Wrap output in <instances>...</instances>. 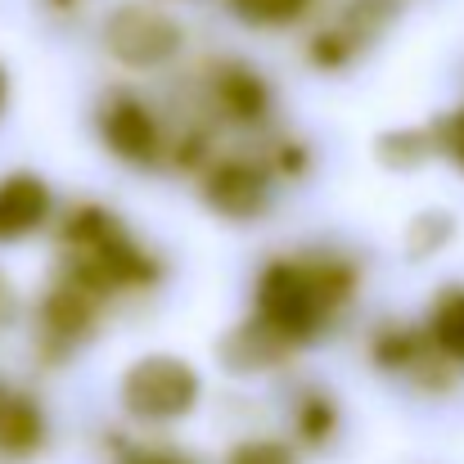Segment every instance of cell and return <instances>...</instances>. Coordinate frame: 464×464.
Listing matches in <instances>:
<instances>
[{"label":"cell","instance_id":"16","mask_svg":"<svg viewBox=\"0 0 464 464\" xmlns=\"http://www.w3.org/2000/svg\"><path fill=\"white\" fill-rule=\"evenodd\" d=\"M433 136V150L442 158H451L456 167H464V109H451L438 118V127L429 131Z\"/></svg>","mask_w":464,"mask_h":464},{"label":"cell","instance_id":"12","mask_svg":"<svg viewBox=\"0 0 464 464\" xmlns=\"http://www.w3.org/2000/svg\"><path fill=\"white\" fill-rule=\"evenodd\" d=\"M307 5L311 0H230V9H235L239 18L257 23V27H285V23L303 18Z\"/></svg>","mask_w":464,"mask_h":464},{"label":"cell","instance_id":"17","mask_svg":"<svg viewBox=\"0 0 464 464\" xmlns=\"http://www.w3.org/2000/svg\"><path fill=\"white\" fill-rule=\"evenodd\" d=\"M14 320H18V289H14V280L0 271V334H5Z\"/></svg>","mask_w":464,"mask_h":464},{"label":"cell","instance_id":"9","mask_svg":"<svg viewBox=\"0 0 464 464\" xmlns=\"http://www.w3.org/2000/svg\"><path fill=\"white\" fill-rule=\"evenodd\" d=\"M45 442V411L27 397L0 383V451L5 456H32Z\"/></svg>","mask_w":464,"mask_h":464},{"label":"cell","instance_id":"7","mask_svg":"<svg viewBox=\"0 0 464 464\" xmlns=\"http://www.w3.org/2000/svg\"><path fill=\"white\" fill-rule=\"evenodd\" d=\"M54 212V194L36 171H9L0 180V239H27L36 235Z\"/></svg>","mask_w":464,"mask_h":464},{"label":"cell","instance_id":"3","mask_svg":"<svg viewBox=\"0 0 464 464\" xmlns=\"http://www.w3.org/2000/svg\"><path fill=\"white\" fill-rule=\"evenodd\" d=\"M198 392H203L198 370L185 356H167V352H150V356L131 361L122 383H118L122 411L145 420V424H176V420H185L198 406Z\"/></svg>","mask_w":464,"mask_h":464},{"label":"cell","instance_id":"5","mask_svg":"<svg viewBox=\"0 0 464 464\" xmlns=\"http://www.w3.org/2000/svg\"><path fill=\"white\" fill-rule=\"evenodd\" d=\"M100 136H104L109 154L122 158V162H136V167H145V162H154L162 154V127H158V118L136 95H127V91H118L100 109Z\"/></svg>","mask_w":464,"mask_h":464},{"label":"cell","instance_id":"10","mask_svg":"<svg viewBox=\"0 0 464 464\" xmlns=\"http://www.w3.org/2000/svg\"><path fill=\"white\" fill-rule=\"evenodd\" d=\"M217 104L235 122H262L271 109V86L248 63H221L217 68Z\"/></svg>","mask_w":464,"mask_h":464},{"label":"cell","instance_id":"11","mask_svg":"<svg viewBox=\"0 0 464 464\" xmlns=\"http://www.w3.org/2000/svg\"><path fill=\"white\" fill-rule=\"evenodd\" d=\"M429 338H433V347H438L447 361L464 365V285L442 289L438 307L429 315Z\"/></svg>","mask_w":464,"mask_h":464},{"label":"cell","instance_id":"13","mask_svg":"<svg viewBox=\"0 0 464 464\" xmlns=\"http://www.w3.org/2000/svg\"><path fill=\"white\" fill-rule=\"evenodd\" d=\"M334 429H338V411H334V401L320 397V392L303 397V406H298V433H303V442L320 447V442H329Z\"/></svg>","mask_w":464,"mask_h":464},{"label":"cell","instance_id":"18","mask_svg":"<svg viewBox=\"0 0 464 464\" xmlns=\"http://www.w3.org/2000/svg\"><path fill=\"white\" fill-rule=\"evenodd\" d=\"M127 464H194V460H185L180 451H140V456H131Z\"/></svg>","mask_w":464,"mask_h":464},{"label":"cell","instance_id":"19","mask_svg":"<svg viewBox=\"0 0 464 464\" xmlns=\"http://www.w3.org/2000/svg\"><path fill=\"white\" fill-rule=\"evenodd\" d=\"M9 113V68L0 63V118Z\"/></svg>","mask_w":464,"mask_h":464},{"label":"cell","instance_id":"4","mask_svg":"<svg viewBox=\"0 0 464 464\" xmlns=\"http://www.w3.org/2000/svg\"><path fill=\"white\" fill-rule=\"evenodd\" d=\"M104 45L127 68H162L180 50V23L150 0H127L104 18Z\"/></svg>","mask_w":464,"mask_h":464},{"label":"cell","instance_id":"14","mask_svg":"<svg viewBox=\"0 0 464 464\" xmlns=\"http://www.w3.org/2000/svg\"><path fill=\"white\" fill-rule=\"evenodd\" d=\"M226 464H298V456L276 438H248L226 451Z\"/></svg>","mask_w":464,"mask_h":464},{"label":"cell","instance_id":"15","mask_svg":"<svg viewBox=\"0 0 464 464\" xmlns=\"http://www.w3.org/2000/svg\"><path fill=\"white\" fill-rule=\"evenodd\" d=\"M415 352H420V338L415 334H401V329H388L374 338V361L388 365V370H401V365H415Z\"/></svg>","mask_w":464,"mask_h":464},{"label":"cell","instance_id":"6","mask_svg":"<svg viewBox=\"0 0 464 464\" xmlns=\"http://www.w3.org/2000/svg\"><path fill=\"white\" fill-rule=\"evenodd\" d=\"M203 198L212 212L230 217V221H248L257 212H266L271 203V180L262 167L244 162V158H221L208 167L203 176Z\"/></svg>","mask_w":464,"mask_h":464},{"label":"cell","instance_id":"1","mask_svg":"<svg viewBox=\"0 0 464 464\" xmlns=\"http://www.w3.org/2000/svg\"><path fill=\"white\" fill-rule=\"evenodd\" d=\"M63 244L72 248L68 276L86 285L95 298H109L118 289H145L158 280V262L136 244V235L95 203L68 212Z\"/></svg>","mask_w":464,"mask_h":464},{"label":"cell","instance_id":"2","mask_svg":"<svg viewBox=\"0 0 464 464\" xmlns=\"http://www.w3.org/2000/svg\"><path fill=\"white\" fill-rule=\"evenodd\" d=\"M329 303L311 276V262H271L257 276V324L276 343H307L320 334Z\"/></svg>","mask_w":464,"mask_h":464},{"label":"cell","instance_id":"8","mask_svg":"<svg viewBox=\"0 0 464 464\" xmlns=\"http://www.w3.org/2000/svg\"><path fill=\"white\" fill-rule=\"evenodd\" d=\"M95 315H100V298L72 276H63L41 303V329L54 343H77L95 329Z\"/></svg>","mask_w":464,"mask_h":464}]
</instances>
